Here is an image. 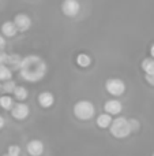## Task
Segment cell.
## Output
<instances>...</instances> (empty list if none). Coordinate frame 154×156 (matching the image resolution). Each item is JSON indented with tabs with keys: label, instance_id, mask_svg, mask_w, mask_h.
Masks as SVG:
<instances>
[{
	"label": "cell",
	"instance_id": "6da1fadb",
	"mask_svg": "<svg viewBox=\"0 0 154 156\" xmlns=\"http://www.w3.org/2000/svg\"><path fill=\"white\" fill-rule=\"evenodd\" d=\"M19 74L27 82H38L46 74V63L37 55H29L22 59Z\"/></svg>",
	"mask_w": 154,
	"mask_h": 156
},
{
	"label": "cell",
	"instance_id": "7a4b0ae2",
	"mask_svg": "<svg viewBox=\"0 0 154 156\" xmlns=\"http://www.w3.org/2000/svg\"><path fill=\"white\" fill-rule=\"evenodd\" d=\"M132 132L131 129L130 121H127L123 116H117L116 119H113L111 123V133L116 138H126L130 133Z\"/></svg>",
	"mask_w": 154,
	"mask_h": 156
},
{
	"label": "cell",
	"instance_id": "3957f363",
	"mask_svg": "<svg viewBox=\"0 0 154 156\" xmlns=\"http://www.w3.org/2000/svg\"><path fill=\"white\" fill-rule=\"evenodd\" d=\"M74 114L76 118L82 119V121H87L94 115V105L89 100H81L74 105Z\"/></svg>",
	"mask_w": 154,
	"mask_h": 156
},
{
	"label": "cell",
	"instance_id": "277c9868",
	"mask_svg": "<svg viewBox=\"0 0 154 156\" xmlns=\"http://www.w3.org/2000/svg\"><path fill=\"white\" fill-rule=\"evenodd\" d=\"M105 89L112 96H122L126 90V83L119 78H109L105 82Z\"/></svg>",
	"mask_w": 154,
	"mask_h": 156
},
{
	"label": "cell",
	"instance_id": "5b68a950",
	"mask_svg": "<svg viewBox=\"0 0 154 156\" xmlns=\"http://www.w3.org/2000/svg\"><path fill=\"white\" fill-rule=\"evenodd\" d=\"M81 11V3L79 0H63L62 3V12L65 16L74 18Z\"/></svg>",
	"mask_w": 154,
	"mask_h": 156
},
{
	"label": "cell",
	"instance_id": "8992f818",
	"mask_svg": "<svg viewBox=\"0 0 154 156\" xmlns=\"http://www.w3.org/2000/svg\"><path fill=\"white\" fill-rule=\"evenodd\" d=\"M14 23L16 25L19 32H27L32 27V18L25 12L16 14L15 18H14Z\"/></svg>",
	"mask_w": 154,
	"mask_h": 156
},
{
	"label": "cell",
	"instance_id": "52a82bcc",
	"mask_svg": "<svg viewBox=\"0 0 154 156\" xmlns=\"http://www.w3.org/2000/svg\"><path fill=\"white\" fill-rule=\"evenodd\" d=\"M11 114H12V116L15 119L22 121V119L27 118V115H29V107H27L25 103H18V104H14L12 110H11Z\"/></svg>",
	"mask_w": 154,
	"mask_h": 156
},
{
	"label": "cell",
	"instance_id": "ba28073f",
	"mask_svg": "<svg viewBox=\"0 0 154 156\" xmlns=\"http://www.w3.org/2000/svg\"><path fill=\"white\" fill-rule=\"evenodd\" d=\"M26 148L30 156H40L44 152V144L40 140H32Z\"/></svg>",
	"mask_w": 154,
	"mask_h": 156
},
{
	"label": "cell",
	"instance_id": "9c48e42d",
	"mask_svg": "<svg viewBox=\"0 0 154 156\" xmlns=\"http://www.w3.org/2000/svg\"><path fill=\"white\" fill-rule=\"evenodd\" d=\"M104 110H105L106 114H113V115H116V114H119L120 111L123 110V105L120 101H117V100H108V101L104 104Z\"/></svg>",
	"mask_w": 154,
	"mask_h": 156
},
{
	"label": "cell",
	"instance_id": "30bf717a",
	"mask_svg": "<svg viewBox=\"0 0 154 156\" xmlns=\"http://www.w3.org/2000/svg\"><path fill=\"white\" fill-rule=\"evenodd\" d=\"M19 30L16 27V25L14 23V21H7L2 25V33L5 37H14V36H16Z\"/></svg>",
	"mask_w": 154,
	"mask_h": 156
},
{
	"label": "cell",
	"instance_id": "8fae6325",
	"mask_svg": "<svg viewBox=\"0 0 154 156\" xmlns=\"http://www.w3.org/2000/svg\"><path fill=\"white\" fill-rule=\"evenodd\" d=\"M53 94L51 93V92H42V93H40V96H38V103H40V105L42 108H49L52 104H53Z\"/></svg>",
	"mask_w": 154,
	"mask_h": 156
},
{
	"label": "cell",
	"instance_id": "7c38bea8",
	"mask_svg": "<svg viewBox=\"0 0 154 156\" xmlns=\"http://www.w3.org/2000/svg\"><path fill=\"white\" fill-rule=\"evenodd\" d=\"M22 59L23 58H21L18 54H11L8 55V67L11 69V70H19L21 69V65H22Z\"/></svg>",
	"mask_w": 154,
	"mask_h": 156
},
{
	"label": "cell",
	"instance_id": "4fadbf2b",
	"mask_svg": "<svg viewBox=\"0 0 154 156\" xmlns=\"http://www.w3.org/2000/svg\"><path fill=\"white\" fill-rule=\"evenodd\" d=\"M111 123H112L111 114H101V115L97 118V125L101 127V129H106V127H109Z\"/></svg>",
	"mask_w": 154,
	"mask_h": 156
},
{
	"label": "cell",
	"instance_id": "5bb4252c",
	"mask_svg": "<svg viewBox=\"0 0 154 156\" xmlns=\"http://www.w3.org/2000/svg\"><path fill=\"white\" fill-rule=\"evenodd\" d=\"M142 69L146 74H154V59L153 58H147L142 62Z\"/></svg>",
	"mask_w": 154,
	"mask_h": 156
},
{
	"label": "cell",
	"instance_id": "9a60e30c",
	"mask_svg": "<svg viewBox=\"0 0 154 156\" xmlns=\"http://www.w3.org/2000/svg\"><path fill=\"white\" fill-rule=\"evenodd\" d=\"M76 63L81 67H89L90 63H92V59H90V56L87 54H79L76 56Z\"/></svg>",
	"mask_w": 154,
	"mask_h": 156
},
{
	"label": "cell",
	"instance_id": "2e32d148",
	"mask_svg": "<svg viewBox=\"0 0 154 156\" xmlns=\"http://www.w3.org/2000/svg\"><path fill=\"white\" fill-rule=\"evenodd\" d=\"M12 77V70L8 66H0V81H8Z\"/></svg>",
	"mask_w": 154,
	"mask_h": 156
},
{
	"label": "cell",
	"instance_id": "e0dca14e",
	"mask_svg": "<svg viewBox=\"0 0 154 156\" xmlns=\"http://www.w3.org/2000/svg\"><path fill=\"white\" fill-rule=\"evenodd\" d=\"M0 107L4 108V110H12L14 100L10 96H2L0 97Z\"/></svg>",
	"mask_w": 154,
	"mask_h": 156
},
{
	"label": "cell",
	"instance_id": "ac0fdd59",
	"mask_svg": "<svg viewBox=\"0 0 154 156\" xmlns=\"http://www.w3.org/2000/svg\"><path fill=\"white\" fill-rule=\"evenodd\" d=\"M14 96H15L19 101H22V100H25L27 97V89L25 88V86H16L15 90H14Z\"/></svg>",
	"mask_w": 154,
	"mask_h": 156
},
{
	"label": "cell",
	"instance_id": "d6986e66",
	"mask_svg": "<svg viewBox=\"0 0 154 156\" xmlns=\"http://www.w3.org/2000/svg\"><path fill=\"white\" fill-rule=\"evenodd\" d=\"M16 85L14 81L8 80V81H4V83H3V92H5V93H14V90H15Z\"/></svg>",
	"mask_w": 154,
	"mask_h": 156
},
{
	"label": "cell",
	"instance_id": "ffe728a7",
	"mask_svg": "<svg viewBox=\"0 0 154 156\" xmlns=\"http://www.w3.org/2000/svg\"><path fill=\"white\" fill-rule=\"evenodd\" d=\"M19 152H21V149H19L18 145H10V147H8V152H7V154H10L12 156H19Z\"/></svg>",
	"mask_w": 154,
	"mask_h": 156
},
{
	"label": "cell",
	"instance_id": "44dd1931",
	"mask_svg": "<svg viewBox=\"0 0 154 156\" xmlns=\"http://www.w3.org/2000/svg\"><path fill=\"white\" fill-rule=\"evenodd\" d=\"M7 62H8V55L4 51H0V66L7 65Z\"/></svg>",
	"mask_w": 154,
	"mask_h": 156
},
{
	"label": "cell",
	"instance_id": "7402d4cb",
	"mask_svg": "<svg viewBox=\"0 0 154 156\" xmlns=\"http://www.w3.org/2000/svg\"><path fill=\"white\" fill-rule=\"evenodd\" d=\"M130 125H131V129L132 130H138L139 129V123H138V121H135V119H131Z\"/></svg>",
	"mask_w": 154,
	"mask_h": 156
},
{
	"label": "cell",
	"instance_id": "603a6c76",
	"mask_svg": "<svg viewBox=\"0 0 154 156\" xmlns=\"http://www.w3.org/2000/svg\"><path fill=\"white\" fill-rule=\"evenodd\" d=\"M146 81L154 86V74H146Z\"/></svg>",
	"mask_w": 154,
	"mask_h": 156
},
{
	"label": "cell",
	"instance_id": "cb8c5ba5",
	"mask_svg": "<svg viewBox=\"0 0 154 156\" xmlns=\"http://www.w3.org/2000/svg\"><path fill=\"white\" fill-rule=\"evenodd\" d=\"M4 47H5V40H4V37L0 34V51H3Z\"/></svg>",
	"mask_w": 154,
	"mask_h": 156
},
{
	"label": "cell",
	"instance_id": "d4e9b609",
	"mask_svg": "<svg viewBox=\"0 0 154 156\" xmlns=\"http://www.w3.org/2000/svg\"><path fill=\"white\" fill-rule=\"evenodd\" d=\"M3 126H4V118L0 116V129H3Z\"/></svg>",
	"mask_w": 154,
	"mask_h": 156
},
{
	"label": "cell",
	"instance_id": "484cf974",
	"mask_svg": "<svg viewBox=\"0 0 154 156\" xmlns=\"http://www.w3.org/2000/svg\"><path fill=\"white\" fill-rule=\"evenodd\" d=\"M150 54H152V56L154 58V44L152 45V48H150Z\"/></svg>",
	"mask_w": 154,
	"mask_h": 156
},
{
	"label": "cell",
	"instance_id": "4316f807",
	"mask_svg": "<svg viewBox=\"0 0 154 156\" xmlns=\"http://www.w3.org/2000/svg\"><path fill=\"white\" fill-rule=\"evenodd\" d=\"M3 156H12V155H10V154H5V155H3Z\"/></svg>",
	"mask_w": 154,
	"mask_h": 156
},
{
	"label": "cell",
	"instance_id": "83f0119b",
	"mask_svg": "<svg viewBox=\"0 0 154 156\" xmlns=\"http://www.w3.org/2000/svg\"><path fill=\"white\" fill-rule=\"evenodd\" d=\"M153 156H154V154H153Z\"/></svg>",
	"mask_w": 154,
	"mask_h": 156
}]
</instances>
